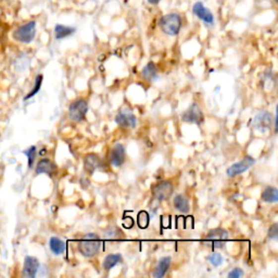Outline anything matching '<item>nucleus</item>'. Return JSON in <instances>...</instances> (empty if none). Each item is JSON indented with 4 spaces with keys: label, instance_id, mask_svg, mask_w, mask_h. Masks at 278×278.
Segmentation results:
<instances>
[{
    "label": "nucleus",
    "instance_id": "12",
    "mask_svg": "<svg viewBox=\"0 0 278 278\" xmlns=\"http://www.w3.org/2000/svg\"><path fill=\"white\" fill-rule=\"evenodd\" d=\"M39 261L37 258L27 255L24 259L23 269H22V276L26 278H34L37 275V272L39 270Z\"/></svg>",
    "mask_w": 278,
    "mask_h": 278
},
{
    "label": "nucleus",
    "instance_id": "21",
    "mask_svg": "<svg viewBox=\"0 0 278 278\" xmlns=\"http://www.w3.org/2000/svg\"><path fill=\"white\" fill-rule=\"evenodd\" d=\"M122 262H123L122 254H120V253L109 254L105 258L104 263H102V266H104V270L110 271L111 269L114 268V266H116L117 264H120Z\"/></svg>",
    "mask_w": 278,
    "mask_h": 278
},
{
    "label": "nucleus",
    "instance_id": "10",
    "mask_svg": "<svg viewBox=\"0 0 278 278\" xmlns=\"http://www.w3.org/2000/svg\"><path fill=\"white\" fill-rule=\"evenodd\" d=\"M272 123H274V121H272L271 113L268 111H261L254 116L252 126L254 129L259 130V132L264 133L271 128Z\"/></svg>",
    "mask_w": 278,
    "mask_h": 278
},
{
    "label": "nucleus",
    "instance_id": "28",
    "mask_svg": "<svg viewBox=\"0 0 278 278\" xmlns=\"http://www.w3.org/2000/svg\"><path fill=\"white\" fill-rule=\"evenodd\" d=\"M122 224H123V227L124 228H126V229H129V228H132L133 226H134V220L132 218H124L123 221H122Z\"/></svg>",
    "mask_w": 278,
    "mask_h": 278
},
{
    "label": "nucleus",
    "instance_id": "3",
    "mask_svg": "<svg viewBox=\"0 0 278 278\" xmlns=\"http://www.w3.org/2000/svg\"><path fill=\"white\" fill-rule=\"evenodd\" d=\"M36 22L28 21L15 28L12 36L14 41L21 44H31L36 36Z\"/></svg>",
    "mask_w": 278,
    "mask_h": 278
},
{
    "label": "nucleus",
    "instance_id": "25",
    "mask_svg": "<svg viewBox=\"0 0 278 278\" xmlns=\"http://www.w3.org/2000/svg\"><path fill=\"white\" fill-rule=\"evenodd\" d=\"M24 155L27 158V164H28V168H32L34 167V163H35L36 157H37V148L36 146H32L28 148L27 150L23 151Z\"/></svg>",
    "mask_w": 278,
    "mask_h": 278
},
{
    "label": "nucleus",
    "instance_id": "16",
    "mask_svg": "<svg viewBox=\"0 0 278 278\" xmlns=\"http://www.w3.org/2000/svg\"><path fill=\"white\" fill-rule=\"evenodd\" d=\"M172 264V258L171 257H163L160 260L156 266L155 271H153L152 276L155 278H161L167 273L169 266Z\"/></svg>",
    "mask_w": 278,
    "mask_h": 278
},
{
    "label": "nucleus",
    "instance_id": "2",
    "mask_svg": "<svg viewBox=\"0 0 278 278\" xmlns=\"http://www.w3.org/2000/svg\"><path fill=\"white\" fill-rule=\"evenodd\" d=\"M159 26L166 35L177 36L183 26V19L178 13L171 12L164 14L159 20Z\"/></svg>",
    "mask_w": 278,
    "mask_h": 278
},
{
    "label": "nucleus",
    "instance_id": "27",
    "mask_svg": "<svg viewBox=\"0 0 278 278\" xmlns=\"http://www.w3.org/2000/svg\"><path fill=\"white\" fill-rule=\"evenodd\" d=\"M268 235H269L270 239H272V240L277 239V238H278V224L277 223H275V224L271 226Z\"/></svg>",
    "mask_w": 278,
    "mask_h": 278
},
{
    "label": "nucleus",
    "instance_id": "29",
    "mask_svg": "<svg viewBox=\"0 0 278 278\" xmlns=\"http://www.w3.org/2000/svg\"><path fill=\"white\" fill-rule=\"evenodd\" d=\"M242 275H243V271L237 268V269H234V270L230 272V273L228 274V277L229 278H239Z\"/></svg>",
    "mask_w": 278,
    "mask_h": 278
},
{
    "label": "nucleus",
    "instance_id": "31",
    "mask_svg": "<svg viewBox=\"0 0 278 278\" xmlns=\"http://www.w3.org/2000/svg\"><path fill=\"white\" fill-rule=\"evenodd\" d=\"M273 1H274V2H277V0H273Z\"/></svg>",
    "mask_w": 278,
    "mask_h": 278
},
{
    "label": "nucleus",
    "instance_id": "20",
    "mask_svg": "<svg viewBox=\"0 0 278 278\" xmlns=\"http://www.w3.org/2000/svg\"><path fill=\"white\" fill-rule=\"evenodd\" d=\"M173 206L174 208L177 210V211L181 213H188L189 212V201L187 199V197L185 195H177L174 197L173 200Z\"/></svg>",
    "mask_w": 278,
    "mask_h": 278
},
{
    "label": "nucleus",
    "instance_id": "5",
    "mask_svg": "<svg viewBox=\"0 0 278 278\" xmlns=\"http://www.w3.org/2000/svg\"><path fill=\"white\" fill-rule=\"evenodd\" d=\"M88 112V102L79 98L72 102L69 107V117L73 122H81Z\"/></svg>",
    "mask_w": 278,
    "mask_h": 278
},
{
    "label": "nucleus",
    "instance_id": "24",
    "mask_svg": "<svg viewBox=\"0 0 278 278\" xmlns=\"http://www.w3.org/2000/svg\"><path fill=\"white\" fill-rule=\"evenodd\" d=\"M137 224L139 226V228L146 229L148 228V226L150 224V215L147 211H140L137 215Z\"/></svg>",
    "mask_w": 278,
    "mask_h": 278
},
{
    "label": "nucleus",
    "instance_id": "13",
    "mask_svg": "<svg viewBox=\"0 0 278 278\" xmlns=\"http://www.w3.org/2000/svg\"><path fill=\"white\" fill-rule=\"evenodd\" d=\"M126 153H125V147L122 144H116L113 147L110 152V162L113 167H120L122 164L125 162Z\"/></svg>",
    "mask_w": 278,
    "mask_h": 278
},
{
    "label": "nucleus",
    "instance_id": "17",
    "mask_svg": "<svg viewBox=\"0 0 278 278\" xmlns=\"http://www.w3.org/2000/svg\"><path fill=\"white\" fill-rule=\"evenodd\" d=\"M75 32L76 28L72 26H66L63 24H56L55 26V37L56 39H58V41L72 36L73 34H75Z\"/></svg>",
    "mask_w": 278,
    "mask_h": 278
},
{
    "label": "nucleus",
    "instance_id": "11",
    "mask_svg": "<svg viewBox=\"0 0 278 278\" xmlns=\"http://www.w3.org/2000/svg\"><path fill=\"white\" fill-rule=\"evenodd\" d=\"M115 122L118 126L123 128H134L137 125V117L128 109H122L116 114Z\"/></svg>",
    "mask_w": 278,
    "mask_h": 278
},
{
    "label": "nucleus",
    "instance_id": "4",
    "mask_svg": "<svg viewBox=\"0 0 278 278\" xmlns=\"http://www.w3.org/2000/svg\"><path fill=\"white\" fill-rule=\"evenodd\" d=\"M228 237L229 234L226 229L214 228L208 232L202 242L212 249H222L226 245V241L228 240Z\"/></svg>",
    "mask_w": 278,
    "mask_h": 278
},
{
    "label": "nucleus",
    "instance_id": "14",
    "mask_svg": "<svg viewBox=\"0 0 278 278\" xmlns=\"http://www.w3.org/2000/svg\"><path fill=\"white\" fill-rule=\"evenodd\" d=\"M102 166V161L98 155L89 153L84 159V169L89 175H93L96 169H99Z\"/></svg>",
    "mask_w": 278,
    "mask_h": 278
},
{
    "label": "nucleus",
    "instance_id": "26",
    "mask_svg": "<svg viewBox=\"0 0 278 278\" xmlns=\"http://www.w3.org/2000/svg\"><path fill=\"white\" fill-rule=\"evenodd\" d=\"M208 260H209V262L214 266V268H219V266L222 265V263H223V257L218 252L210 254Z\"/></svg>",
    "mask_w": 278,
    "mask_h": 278
},
{
    "label": "nucleus",
    "instance_id": "1",
    "mask_svg": "<svg viewBox=\"0 0 278 278\" xmlns=\"http://www.w3.org/2000/svg\"><path fill=\"white\" fill-rule=\"evenodd\" d=\"M101 240L97 234L89 232L85 235L77 243L78 252L81 253L84 258H94L100 251Z\"/></svg>",
    "mask_w": 278,
    "mask_h": 278
},
{
    "label": "nucleus",
    "instance_id": "18",
    "mask_svg": "<svg viewBox=\"0 0 278 278\" xmlns=\"http://www.w3.org/2000/svg\"><path fill=\"white\" fill-rule=\"evenodd\" d=\"M49 248H50V251L55 255H61L65 252L66 245L63 240L60 239V238L51 237L49 240Z\"/></svg>",
    "mask_w": 278,
    "mask_h": 278
},
{
    "label": "nucleus",
    "instance_id": "30",
    "mask_svg": "<svg viewBox=\"0 0 278 278\" xmlns=\"http://www.w3.org/2000/svg\"><path fill=\"white\" fill-rule=\"evenodd\" d=\"M147 1H148V3L151 5H157V4H159V2L161 1V0H147Z\"/></svg>",
    "mask_w": 278,
    "mask_h": 278
},
{
    "label": "nucleus",
    "instance_id": "22",
    "mask_svg": "<svg viewBox=\"0 0 278 278\" xmlns=\"http://www.w3.org/2000/svg\"><path fill=\"white\" fill-rule=\"evenodd\" d=\"M261 198L264 202L268 203H275L278 201V190L275 187H266V188L263 190L262 195H261Z\"/></svg>",
    "mask_w": 278,
    "mask_h": 278
},
{
    "label": "nucleus",
    "instance_id": "23",
    "mask_svg": "<svg viewBox=\"0 0 278 278\" xmlns=\"http://www.w3.org/2000/svg\"><path fill=\"white\" fill-rule=\"evenodd\" d=\"M43 81H44V76L42 74H38L36 77H35V83H34V87L33 89L31 90L30 93H28L25 97H24V100H28V99H31L33 98L34 96L37 95L39 90H41V87H42V84H43Z\"/></svg>",
    "mask_w": 278,
    "mask_h": 278
},
{
    "label": "nucleus",
    "instance_id": "9",
    "mask_svg": "<svg viewBox=\"0 0 278 278\" xmlns=\"http://www.w3.org/2000/svg\"><path fill=\"white\" fill-rule=\"evenodd\" d=\"M254 162L255 160L251 156H246L241 161L232 164V166L227 168V175L229 177H235L237 175L245 173L253 166Z\"/></svg>",
    "mask_w": 278,
    "mask_h": 278
},
{
    "label": "nucleus",
    "instance_id": "8",
    "mask_svg": "<svg viewBox=\"0 0 278 278\" xmlns=\"http://www.w3.org/2000/svg\"><path fill=\"white\" fill-rule=\"evenodd\" d=\"M181 120L185 123L188 124H196V125H200L203 123V113L200 109V107L197 104H192L188 109H187L183 114H181Z\"/></svg>",
    "mask_w": 278,
    "mask_h": 278
},
{
    "label": "nucleus",
    "instance_id": "19",
    "mask_svg": "<svg viewBox=\"0 0 278 278\" xmlns=\"http://www.w3.org/2000/svg\"><path fill=\"white\" fill-rule=\"evenodd\" d=\"M141 76L144 77V79L148 82H153L158 79V69L157 65L153 63V62H148L145 66L143 71H141Z\"/></svg>",
    "mask_w": 278,
    "mask_h": 278
},
{
    "label": "nucleus",
    "instance_id": "15",
    "mask_svg": "<svg viewBox=\"0 0 278 278\" xmlns=\"http://www.w3.org/2000/svg\"><path fill=\"white\" fill-rule=\"evenodd\" d=\"M56 172V164L51 160H49V159H42V160L37 163L35 168L36 175L47 174L50 177H53Z\"/></svg>",
    "mask_w": 278,
    "mask_h": 278
},
{
    "label": "nucleus",
    "instance_id": "7",
    "mask_svg": "<svg viewBox=\"0 0 278 278\" xmlns=\"http://www.w3.org/2000/svg\"><path fill=\"white\" fill-rule=\"evenodd\" d=\"M192 13L207 26H213L215 23V18L212 11L207 8L202 1L195 2V4L192 5Z\"/></svg>",
    "mask_w": 278,
    "mask_h": 278
},
{
    "label": "nucleus",
    "instance_id": "6",
    "mask_svg": "<svg viewBox=\"0 0 278 278\" xmlns=\"http://www.w3.org/2000/svg\"><path fill=\"white\" fill-rule=\"evenodd\" d=\"M174 192V186L171 181L163 180L159 181L152 187V195L155 199L159 201H167L172 197Z\"/></svg>",
    "mask_w": 278,
    "mask_h": 278
}]
</instances>
